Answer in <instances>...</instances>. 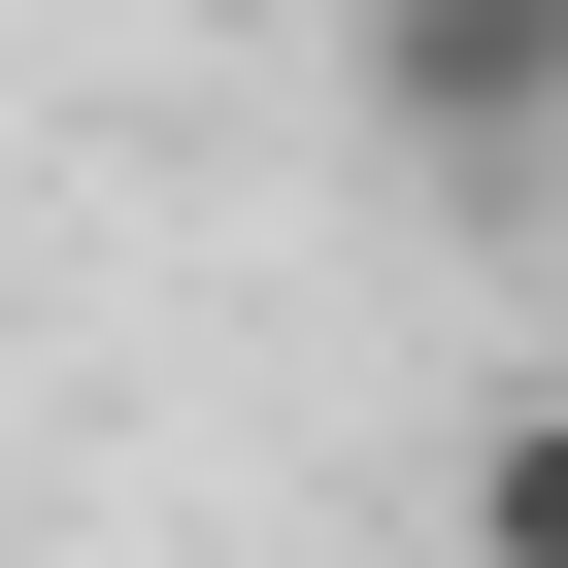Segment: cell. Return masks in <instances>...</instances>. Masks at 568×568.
Wrapping results in <instances>:
<instances>
[{"label":"cell","mask_w":568,"mask_h":568,"mask_svg":"<svg viewBox=\"0 0 568 568\" xmlns=\"http://www.w3.org/2000/svg\"><path fill=\"white\" fill-rule=\"evenodd\" d=\"M468 568H568V368H535V402H468Z\"/></svg>","instance_id":"7a4b0ae2"},{"label":"cell","mask_w":568,"mask_h":568,"mask_svg":"<svg viewBox=\"0 0 568 568\" xmlns=\"http://www.w3.org/2000/svg\"><path fill=\"white\" fill-rule=\"evenodd\" d=\"M335 68H368V134H402L435 201L568 168V0H335Z\"/></svg>","instance_id":"6da1fadb"}]
</instances>
